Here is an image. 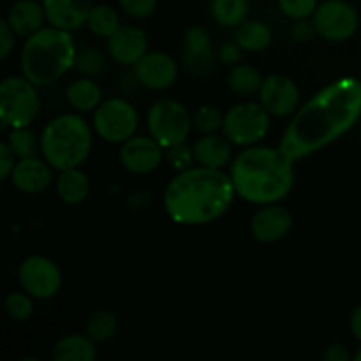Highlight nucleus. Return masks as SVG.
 <instances>
[{"mask_svg": "<svg viewBox=\"0 0 361 361\" xmlns=\"http://www.w3.org/2000/svg\"><path fill=\"white\" fill-rule=\"evenodd\" d=\"M323 360H326V361H349V360H351V355H349V351L344 348V345L334 344L323 353Z\"/></svg>", "mask_w": 361, "mask_h": 361, "instance_id": "obj_41", "label": "nucleus"}, {"mask_svg": "<svg viewBox=\"0 0 361 361\" xmlns=\"http://www.w3.org/2000/svg\"><path fill=\"white\" fill-rule=\"evenodd\" d=\"M355 360H356V361H361V349L355 355Z\"/></svg>", "mask_w": 361, "mask_h": 361, "instance_id": "obj_44", "label": "nucleus"}, {"mask_svg": "<svg viewBox=\"0 0 361 361\" xmlns=\"http://www.w3.org/2000/svg\"><path fill=\"white\" fill-rule=\"evenodd\" d=\"M46 21L60 30L73 32L83 27L92 11V0H44Z\"/></svg>", "mask_w": 361, "mask_h": 361, "instance_id": "obj_17", "label": "nucleus"}, {"mask_svg": "<svg viewBox=\"0 0 361 361\" xmlns=\"http://www.w3.org/2000/svg\"><path fill=\"white\" fill-rule=\"evenodd\" d=\"M183 62H185V67L194 74L204 73L208 67L214 63V53L212 49L208 51H200V53H192V51H185L183 53Z\"/></svg>", "mask_w": 361, "mask_h": 361, "instance_id": "obj_36", "label": "nucleus"}, {"mask_svg": "<svg viewBox=\"0 0 361 361\" xmlns=\"http://www.w3.org/2000/svg\"><path fill=\"white\" fill-rule=\"evenodd\" d=\"M224 123V115L214 106H201L192 116L194 129L200 130L201 134H214L222 129Z\"/></svg>", "mask_w": 361, "mask_h": 361, "instance_id": "obj_30", "label": "nucleus"}, {"mask_svg": "<svg viewBox=\"0 0 361 361\" xmlns=\"http://www.w3.org/2000/svg\"><path fill=\"white\" fill-rule=\"evenodd\" d=\"M235 41L245 51H263L271 42V30L263 21H243L236 27Z\"/></svg>", "mask_w": 361, "mask_h": 361, "instance_id": "obj_23", "label": "nucleus"}, {"mask_svg": "<svg viewBox=\"0 0 361 361\" xmlns=\"http://www.w3.org/2000/svg\"><path fill=\"white\" fill-rule=\"evenodd\" d=\"M106 66V60L102 53H99L95 48H87L76 55V67L83 74L88 76H95V74L102 73Z\"/></svg>", "mask_w": 361, "mask_h": 361, "instance_id": "obj_33", "label": "nucleus"}, {"mask_svg": "<svg viewBox=\"0 0 361 361\" xmlns=\"http://www.w3.org/2000/svg\"><path fill=\"white\" fill-rule=\"evenodd\" d=\"M108 51L120 66H136L148 53L145 32L134 25H120L118 30L108 39Z\"/></svg>", "mask_w": 361, "mask_h": 361, "instance_id": "obj_15", "label": "nucleus"}, {"mask_svg": "<svg viewBox=\"0 0 361 361\" xmlns=\"http://www.w3.org/2000/svg\"><path fill=\"white\" fill-rule=\"evenodd\" d=\"M228 85L231 92H235L240 97H250L256 92H259L261 85H263V78H261L259 71L252 66H245L240 63L235 66L229 73Z\"/></svg>", "mask_w": 361, "mask_h": 361, "instance_id": "obj_26", "label": "nucleus"}, {"mask_svg": "<svg viewBox=\"0 0 361 361\" xmlns=\"http://www.w3.org/2000/svg\"><path fill=\"white\" fill-rule=\"evenodd\" d=\"M270 130V113L261 102H240L224 115L222 134L238 147H252Z\"/></svg>", "mask_w": 361, "mask_h": 361, "instance_id": "obj_8", "label": "nucleus"}, {"mask_svg": "<svg viewBox=\"0 0 361 361\" xmlns=\"http://www.w3.org/2000/svg\"><path fill=\"white\" fill-rule=\"evenodd\" d=\"M56 194L67 204H80L90 194V180L80 168L60 171L56 178Z\"/></svg>", "mask_w": 361, "mask_h": 361, "instance_id": "obj_22", "label": "nucleus"}, {"mask_svg": "<svg viewBox=\"0 0 361 361\" xmlns=\"http://www.w3.org/2000/svg\"><path fill=\"white\" fill-rule=\"evenodd\" d=\"M18 279L25 293L39 300H48L60 291L62 274L56 263L44 256H30L20 264Z\"/></svg>", "mask_w": 361, "mask_h": 361, "instance_id": "obj_11", "label": "nucleus"}, {"mask_svg": "<svg viewBox=\"0 0 361 361\" xmlns=\"http://www.w3.org/2000/svg\"><path fill=\"white\" fill-rule=\"evenodd\" d=\"M231 176L221 169L189 168L169 182L164 208L180 226H201L222 217L235 200Z\"/></svg>", "mask_w": 361, "mask_h": 361, "instance_id": "obj_2", "label": "nucleus"}, {"mask_svg": "<svg viewBox=\"0 0 361 361\" xmlns=\"http://www.w3.org/2000/svg\"><path fill=\"white\" fill-rule=\"evenodd\" d=\"M210 9L215 23L235 28L245 21L249 14V0H212Z\"/></svg>", "mask_w": 361, "mask_h": 361, "instance_id": "obj_25", "label": "nucleus"}, {"mask_svg": "<svg viewBox=\"0 0 361 361\" xmlns=\"http://www.w3.org/2000/svg\"><path fill=\"white\" fill-rule=\"evenodd\" d=\"M277 4L286 16L296 21L310 18L319 6L317 0H277Z\"/></svg>", "mask_w": 361, "mask_h": 361, "instance_id": "obj_32", "label": "nucleus"}, {"mask_svg": "<svg viewBox=\"0 0 361 361\" xmlns=\"http://www.w3.org/2000/svg\"><path fill=\"white\" fill-rule=\"evenodd\" d=\"M150 136L162 148H173L185 143L192 127V118L182 102L175 99H162L155 102L147 116Z\"/></svg>", "mask_w": 361, "mask_h": 361, "instance_id": "obj_7", "label": "nucleus"}, {"mask_svg": "<svg viewBox=\"0 0 361 361\" xmlns=\"http://www.w3.org/2000/svg\"><path fill=\"white\" fill-rule=\"evenodd\" d=\"M7 21L11 28L20 37H30L37 30H41L46 20L44 4L37 0H20L14 4L7 13Z\"/></svg>", "mask_w": 361, "mask_h": 361, "instance_id": "obj_20", "label": "nucleus"}, {"mask_svg": "<svg viewBox=\"0 0 361 361\" xmlns=\"http://www.w3.org/2000/svg\"><path fill=\"white\" fill-rule=\"evenodd\" d=\"M360 136H361V118H360Z\"/></svg>", "mask_w": 361, "mask_h": 361, "instance_id": "obj_45", "label": "nucleus"}, {"mask_svg": "<svg viewBox=\"0 0 361 361\" xmlns=\"http://www.w3.org/2000/svg\"><path fill=\"white\" fill-rule=\"evenodd\" d=\"M7 145L18 159L35 157L41 152V140L32 130H28V127L11 129L9 136H7Z\"/></svg>", "mask_w": 361, "mask_h": 361, "instance_id": "obj_29", "label": "nucleus"}, {"mask_svg": "<svg viewBox=\"0 0 361 361\" xmlns=\"http://www.w3.org/2000/svg\"><path fill=\"white\" fill-rule=\"evenodd\" d=\"M118 4L129 16L137 20L152 16L157 9V0H118Z\"/></svg>", "mask_w": 361, "mask_h": 361, "instance_id": "obj_34", "label": "nucleus"}, {"mask_svg": "<svg viewBox=\"0 0 361 361\" xmlns=\"http://www.w3.org/2000/svg\"><path fill=\"white\" fill-rule=\"evenodd\" d=\"M314 30L326 41L342 42L356 34L360 25L358 11L345 0H324L312 14Z\"/></svg>", "mask_w": 361, "mask_h": 361, "instance_id": "obj_10", "label": "nucleus"}, {"mask_svg": "<svg viewBox=\"0 0 361 361\" xmlns=\"http://www.w3.org/2000/svg\"><path fill=\"white\" fill-rule=\"evenodd\" d=\"M257 94L264 109L274 116L293 115L300 104L298 87L295 81L282 74H271L264 78Z\"/></svg>", "mask_w": 361, "mask_h": 361, "instance_id": "obj_12", "label": "nucleus"}, {"mask_svg": "<svg viewBox=\"0 0 361 361\" xmlns=\"http://www.w3.org/2000/svg\"><path fill=\"white\" fill-rule=\"evenodd\" d=\"M134 76L150 90H166L178 78V66L162 51H150L134 66Z\"/></svg>", "mask_w": 361, "mask_h": 361, "instance_id": "obj_14", "label": "nucleus"}, {"mask_svg": "<svg viewBox=\"0 0 361 361\" xmlns=\"http://www.w3.org/2000/svg\"><path fill=\"white\" fill-rule=\"evenodd\" d=\"M101 87L94 80H76L67 88V101L78 111H92L97 109L101 102Z\"/></svg>", "mask_w": 361, "mask_h": 361, "instance_id": "obj_24", "label": "nucleus"}, {"mask_svg": "<svg viewBox=\"0 0 361 361\" xmlns=\"http://www.w3.org/2000/svg\"><path fill=\"white\" fill-rule=\"evenodd\" d=\"M92 150V130L81 116L60 115L48 122L41 136L42 157L53 169L78 168Z\"/></svg>", "mask_w": 361, "mask_h": 361, "instance_id": "obj_5", "label": "nucleus"}, {"mask_svg": "<svg viewBox=\"0 0 361 361\" xmlns=\"http://www.w3.org/2000/svg\"><path fill=\"white\" fill-rule=\"evenodd\" d=\"M349 326H351L353 335L358 342H361V305L356 307L351 314V321H349Z\"/></svg>", "mask_w": 361, "mask_h": 361, "instance_id": "obj_43", "label": "nucleus"}, {"mask_svg": "<svg viewBox=\"0 0 361 361\" xmlns=\"http://www.w3.org/2000/svg\"><path fill=\"white\" fill-rule=\"evenodd\" d=\"M95 342L88 335H67L51 349L53 361H94L97 356Z\"/></svg>", "mask_w": 361, "mask_h": 361, "instance_id": "obj_21", "label": "nucleus"}, {"mask_svg": "<svg viewBox=\"0 0 361 361\" xmlns=\"http://www.w3.org/2000/svg\"><path fill=\"white\" fill-rule=\"evenodd\" d=\"M11 180H13L14 187L23 194H39L48 189L51 183V166L48 164L46 159L44 161L37 159V155L20 159V162H16L14 166Z\"/></svg>", "mask_w": 361, "mask_h": 361, "instance_id": "obj_18", "label": "nucleus"}, {"mask_svg": "<svg viewBox=\"0 0 361 361\" xmlns=\"http://www.w3.org/2000/svg\"><path fill=\"white\" fill-rule=\"evenodd\" d=\"M360 118L361 81L353 76L338 78L296 111L279 147L293 161H300L344 136Z\"/></svg>", "mask_w": 361, "mask_h": 361, "instance_id": "obj_1", "label": "nucleus"}, {"mask_svg": "<svg viewBox=\"0 0 361 361\" xmlns=\"http://www.w3.org/2000/svg\"><path fill=\"white\" fill-rule=\"evenodd\" d=\"M41 108L35 85L27 78H6L0 87V116L2 129H21L28 127L37 116Z\"/></svg>", "mask_w": 361, "mask_h": 361, "instance_id": "obj_6", "label": "nucleus"}, {"mask_svg": "<svg viewBox=\"0 0 361 361\" xmlns=\"http://www.w3.org/2000/svg\"><path fill=\"white\" fill-rule=\"evenodd\" d=\"M116 328H118V321H116L115 314L109 310H99V312L92 314V317L88 319L87 335L95 344H102L115 337Z\"/></svg>", "mask_w": 361, "mask_h": 361, "instance_id": "obj_28", "label": "nucleus"}, {"mask_svg": "<svg viewBox=\"0 0 361 361\" xmlns=\"http://www.w3.org/2000/svg\"><path fill=\"white\" fill-rule=\"evenodd\" d=\"M14 35H16V32L11 28L9 21L0 20V44H2L0 46V56H2V59H7L9 53L13 51Z\"/></svg>", "mask_w": 361, "mask_h": 361, "instance_id": "obj_38", "label": "nucleus"}, {"mask_svg": "<svg viewBox=\"0 0 361 361\" xmlns=\"http://www.w3.org/2000/svg\"><path fill=\"white\" fill-rule=\"evenodd\" d=\"M293 228V215L288 208L271 203L256 212L250 221V231L261 243L282 240Z\"/></svg>", "mask_w": 361, "mask_h": 361, "instance_id": "obj_16", "label": "nucleus"}, {"mask_svg": "<svg viewBox=\"0 0 361 361\" xmlns=\"http://www.w3.org/2000/svg\"><path fill=\"white\" fill-rule=\"evenodd\" d=\"M312 30L314 25L307 23L305 20H300V23L293 27V35H295V39H300V41H307L309 37H312Z\"/></svg>", "mask_w": 361, "mask_h": 361, "instance_id": "obj_42", "label": "nucleus"}, {"mask_svg": "<svg viewBox=\"0 0 361 361\" xmlns=\"http://www.w3.org/2000/svg\"><path fill=\"white\" fill-rule=\"evenodd\" d=\"M168 159L173 162V166H175V168H183V166H187L192 162L194 150L190 152L185 145H178V147L169 148Z\"/></svg>", "mask_w": 361, "mask_h": 361, "instance_id": "obj_39", "label": "nucleus"}, {"mask_svg": "<svg viewBox=\"0 0 361 361\" xmlns=\"http://www.w3.org/2000/svg\"><path fill=\"white\" fill-rule=\"evenodd\" d=\"M238 42H226V44L221 46V51H219V56L224 63H229V66H236L242 59V51H240Z\"/></svg>", "mask_w": 361, "mask_h": 361, "instance_id": "obj_40", "label": "nucleus"}, {"mask_svg": "<svg viewBox=\"0 0 361 361\" xmlns=\"http://www.w3.org/2000/svg\"><path fill=\"white\" fill-rule=\"evenodd\" d=\"M194 159L197 164L212 169H222L229 164L233 155V143L222 134H204L194 145Z\"/></svg>", "mask_w": 361, "mask_h": 361, "instance_id": "obj_19", "label": "nucleus"}, {"mask_svg": "<svg viewBox=\"0 0 361 361\" xmlns=\"http://www.w3.org/2000/svg\"><path fill=\"white\" fill-rule=\"evenodd\" d=\"M76 55L71 32L56 27L41 28L25 41L21 71L35 87H48L76 66Z\"/></svg>", "mask_w": 361, "mask_h": 361, "instance_id": "obj_4", "label": "nucleus"}, {"mask_svg": "<svg viewBox=\"0 0 361 361\" xmlns=\"http://www.w3.org/2000/svg\"><path fill=\"white\" fill-rule=\"evenodd\" d=\"M162 147L148 136H133L120 148V162L134 175H148L161 166Z\"/></svg>", "mask_w": 361, "mask_h": 361, "instance_id": "obj_13", "label": "nucleus"}, {"mask_svg": "<svg viewBox=\"0 0 361 361\" xmlns=\"http://www.w3.org/2000/svg\"><path fill=\"white\" fill-rule=\"evenodd\" d=\"M14 152L11 150V147L7 145V141L0 143V178L7 180L11 178L13 175V169H14Z\"/></svg>", "mask_w": 361, "mask_h": 361, "instance_id": "obj_37", "label": "nucleus"}, {"mask_svg": "<svg viewBox=\"0 0 361 361\" xmlns=\"http://www.w3.org/2000/svg\"><path fill=\"white\" fill-rule=\"evenodd\" d=\"M7 316L13 321H27L34 312V303H32L28 293H11L6 298Z\"/></svg>", "mask_w": 361, "mask_h": 361, "instance_id": "obj_31", "label": "nucleus"}, {"mask_svg": "<svg viewBox=\"0 0 361 361\" xmlns=\"http://www.w3.org/2000/svg\"><path fill=\"white\" fill-rule=\"evenodd\" d=\"M293 162L281 147H249L233 161L229 176L242 200L256 204L279 203L295 183Z\"/></svg>", "mask_w": 361, "mask_h": 361, "instance_id": "obj_3", "label": "nucleus"}, {"mask_svg": "<svg viewBox=\"0 0 361 361\" xmlns=\"http://www.w3.org/2000/svg\"><path fill=\"white\" fill-rule=\"evenodd\" d=\"M212 49L210 34L203 27H192L185 34V51L200 53Z\"/></svg>", "mask_w": 361, "mask_h": 361, "instance_id": "obj_35", "label": "nucleus"}, {"mask_svg": "<svg viewBox=\"0 0 361 361\" xmlns=\"http://www.w3.org/2000/svg\"><path fill=\"white\" fill-rule=\"evenodd\" d=\"M88 28L92 34L99 35V37L109 39L116 30H118V14L108 4H97L92 7L90 14L87 20Z\"/></svg>", "mask_w": 361, "mask_h": 361, "instance_id": "obj_27", "label": "nucleus"}, {"mask_svg": "<svg viewBox=\"0 0 361 361\" xmlns=\"http://www.w3.org/2000/svg\"><path fill=\"white\" fill-rule=\"evenodd\" d=\"M137 111L126 99H108L94 113V129L108 143H126L137 130Z\"/></svg>", "mask_w": 361, "mask_h": 361, "instance_id": "obj_9", "label": "nucleus"}]
</instances>
